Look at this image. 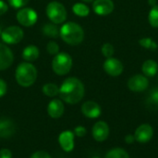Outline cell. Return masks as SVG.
Here are the masks:
<instances>
[{
    "label": "cell",
    "instance_id": "83f0119b",
    "mask_svg": "<svg viewBox=\"0 0 158 158\" xmlns=\"http://www.w3.org/2000/svg\"><path fill=\"white\" fill-rule=\"evenodd\" d=\"M30 0H7L8 4L14 8H21L25 7Z\"/></svg>",
    "mask_w": 158,
    "mask_h": 158
},
{
    "label": "cell",
    "instance_id": "f35d334b",
    "mask_svg": "<svg viewBox=\"0 0 158 158\" xmlns=\"http://www.w3.org/2000/svg\"><path fill=\"white\" fill-rule=\"evenodd\" d=\"M93 158H100V157H98V156H94V157H93Z\"/></svg>",
    "mask_w": 158,
    "mask_h": 158
},
{
    "label": "cell",
    "instance_id": "7c38bea8",
    "mask_svg": "<svg viewBox=\"0 0 158 158\" xmlns=\"http://www.w3.org/2000/svg\"><path fill=\"white\" fill-rule=\"evenodd\" d=\"M93 137L96 142H104L109 136V127L104 121H98L93 127Z\"/></svg>",
    "mask_w": 158,
    "mask_h": 158
},
{
    "label": "cell",
    "instance_id": "8992f818",
    "mask_svg": "<svg viewBox=\"0 0 158 158\" xmlns=\"http://www.w3.org/2000/svg\"><path fill=\"white\" fill-rule=\"evenodd\" d=\"M24 36L23 30L19 26H9L2 31L1 38L6 44L13 45L19 43Z\"/></svg>",
    "mask_w": 158,
    "mask_h": 158
},
{
    "label": "cell",
    "instance_id": "ac0fdd59",
    "mask_svg": "<svg viewBox=\"0 0 158 158\" xmlns=\"http://www.w3.org/2000/svg\"><path fill=\"white\" fill-rule=\"evenodd\" d=\"M142 71L145 76L153 77L158 73L157 62L154 60H147L142 65Z\"/></svg>",
    "mask_w": 158,
    "mask_h": 158
},
{
    "label": "cell",
    "instance_id": "ffe728a7",
    "mask_svg": "<svg viewBox=\"0 0 158 158\" xmlns=\"http://www.w3.org/2000/svg\"><path fill=\"white\" fill-rule=\"evenodd\" d=\"M42 31L45 35L53 38H56L60 33V29H58L57 25L54 22H48L44 24L42 28Z\"/></svg>",
    "mask_w": 158,
    "mask_h": 158
},
{
    "label": "cell",
    "instance_id": "74e56055",
    "mask_svg": "<svg viewBox=\"0 0 158 158\" xmlns=\"http://www.w3.org/2000/svg\"><path fill=\"white\" fill-rule=\"evenodd\" d=\"M1 34H2V29H1V27H0V35H1Z\"/></svg>",
    "mask_w": 158,
    "mask_h": 158
},
{
    "label": "cell",
    "instance_id": "8d00e7d4",
    "mask_svg": "<svg viewBox=\"0 0 158 158\" xmlns=\"http://www.w3.org/2000/svg\"><path fill=\"white\" fill-rule=\"evenodd\" d=\"M82 2H84V3H92V2H94V0H81Z\"/></svg>",
    "mask_w": 158,
    "mask_h": 158
},
{
    "label": "cell",
    "instance_id": "603a6c76",
    "mask_svg": "<svg viewBox=\"0 0 158 158\" xmlns=\"http://www.w3.org/2000/svg\"><path fill=\"white\" fill-rule=\"evenodd\" d=\"M139 44L141 47L150 49V50H156L158 48V44L151 37H143L139 40Z\"/></svg>",
    "mask_w": 158,
    "mask_h": 158
},
{
    "label": "cell",
    "instance_id": "e0dca14e",
    "mask_svg": "<svg viewBox=\"0 0 158 158\" xmlns=\"http://www.w3.org/2000/svg\"><path fill=\"white\" fill-rule=\"evenodd\" d=\"M16 132L14 122L8 118L0 119V137L3 139L10 138Z\"/></svg>",
    "mask_w": 158,
    "mask_h": 158
},
{
    "label": "cell",
    "instance_id": "5b68a950",
    "mask_svg": "<svg viewBox=\"0 0 158 158\" xmlns=\"http://www.w3.org/2000/svg\"><path fill=\"white\" fill-rule=\"evenodd\" d=\"M46 15L51 22L61 24L67 20L68 13L63 4L57 1H52L46 7Z\"/></svg>",
    "mask_w": 158,
    "mask_h": 158
},
{
    "label": "cell",
    "instance_id": "7a4b0ae2",
    "mask_svg": "<svg viewBox=\"0 0 158 158\" xmlns=\"http://www.w3.org/2000/svg\"><path fill=\"white\" fill-rule=\"evenodd\" d=\"M59 35L65 43L70 46H76L83 41L84 31L78 23L69 21L62 25Z\"/></svg>",
    "mask_w": 158,
    "mask_h": 158
},
{
    "label": "cell",
    "instance_id": "277c9868",
    "mask_svg": "<svg viewBox=\"0 0 158 158\" xmlns=\"http://www.w3.org/2000/svg\"><path fill=\"white\" fill-rule=\"evenodd\" d=\"M72 58L66 52L57 53L52 61V69L58 75H65L72 68Z\"/></svg>",
    "mask_w": 158,
    "mask_h": 158
},
{
    "label": "cell",
    "instance_id": "d6986e66",
    "mask_svg": "<svg viewBox=\"0 0 158 158\" xmlns=\"http://www.w3.org/2000/svg\"><path fill=\"white\" fill-rule=\"evenodd\" d=\"M39 48L34 46V45H29L27 46L23 51H22V58L24 61H28V62H31L34 61L38 59L39 57Z\"/></svg>",
    "mask_w": 158,
    "mask_h": 158
},
{
    "label": "cell",
    "instance_id": "52a82bcc",
    "mask_svg": "<svg viewBox=\"0 0 158 158\" xmlns=\"http://www.w3.org/2000/svg\"><path fill=\"white\" fill-rule=\"evenodd\" d=\"M38 15L36 11L31 7H21L17 13V20L25 27L32 26L36 23Z\"/></svg>",
    "mask_w": 158,
    "mask_h": 158
},
{
    "label": "cell",
    "instance_id": "e575fe53",
    "mask_svg": "<svg viewBox=\"0 0 158 158\" xmlns=\"http://www.w3.org/2000/svg\"><path fill=\"white\" fill-rule=\"evenodd\" d=\"M134 141H135L134 135H133V136H132V135H127V136H126V138H125V142H126L128 144H130V143H132Z\"/></svg>",
    "mask_w": 158,
    "mask_h": 158
},
{
    "label": "cell",
    "instance_id": "d6a6232c",
    "mask_svg": "<svg viewBox=\"0 0 158 158\" xmlns=\"http://www.w3.org/2000/svg\"><path fill=\"white\" fill-rule=\"evenodd\" d=\"M0 158H12V154L8 149L0 150Z\"/></svg>",
    "mask_w": 158,
    "mask_h": 158
},
{
    "label": "cell",
    "instance_id": "7402d4cb",
    "mask_svg": "<svg viewBox=\"0 0 158 158\" xmlns=\"http://www.w3.org/2000/svg\"><path fill=\"white\" fill-rule=\"evenodd\" d=\"M43 93L47 97H56L59 94V88L54 83H47L43 86Z\"/></svg>",
    "mask_w": 158,
    "mask_h": 158
},
{
    "label": "cell",
    "instance_id": "4dcf8cb0",
    "mask_svg": "<svg viewBox=\"0 0 158 158\" xmlns=\"http://www.w3.org/2000/svg\"><path fill=\"white\" fill-rule=\"evenodd\" d=\"M31 158H52L50 156V155L46 152L44 151H37L35 153H33L31 155Z\"/></svg>",
    "mask_w": 158,
    "mask_h": 158
},
{
    "label": "cell",
    "instance_id": "cb8c5ba5",
    "mask_svg": "<svg viewBox=\"0 0 158 158\" xmlns=\"http://www.w3.org/2000/svg\"><path fill=\"white\" fill-rule=\"evenodd\" d=\"M105 158H130V156L124 149L115 148L110 150Z\"/></svg>",
    "mask_w": 158,
    "mask_h": 158
},
{
    "label": "cell",
    "instance_id": "4fadbf2b",
    "mask_svg": "<svg viewBox=\"0 0 158 158\" xmlns=\"http://www.w3.org/2000/svg\"><path fill=\"white\" fill-rule=\"evenodd\" d=\"M14 56L11 49L5 44L0 43V71L6 70L13 63Z\"/></svg>",
    "mask_w": 158,
    "mask_h": 158
},
{
    "label": "cell",
    "instance_id": "836d02e7",
    "mask_svg": "<svg viewBox=\"0 0 158 158\" xmlns=\"http://www.w3.org/2000/svg\"><path fill=\"white\" fill-rule=\"evenodd\" d=\"M7 9H8L7 4H6L5 1L0 0V16L3 15V14H5V13L7 11Z\"/></svg>",
    "mask_w": 158,
    "mask_h": 158
},
{
    "label": "cell",
    "instance_id": "9a60e30c",
    "mask_svg": "<svg viewBox=\"0 0 158 158\" xmlns=\"http://www.w3.org/2000/svg\"><path fill=\"white\" fill-rule=\"evenodd\" d=\"M58 142L65 152H71L74 149V132L70 130L63 131L58 137Z\"/></svg>",
    "mask_w": 158,
    "mask_h": 158
},
{
    "label": "cell",
    "instance_id": "ba28073f",
    "mask_svg": "<svg viewBox=\"0 0 158 158\" xmlns=\"http://www.w3.org/2000/svg\"><path fill=\"white\" fill-rule=\"evenodd\" d=\"M104 70L108 75L117 77L123 73L124 66L123 63L118 59L111 57V58H107L104 62Z\"/></svg>",
    "mask_w": 158,
    "mask_h": 158
},
{
    "label": "cell",
    "instance_id": "f1b7e54d",
    "mask_svg": "<svg viewBox=\"0 0 158 158\" xmlns=\"http://www.w3.org/2000/svg\"><path fill=\"white\" fill-rule=\"evenodd\" d=\"M148 101H149V102H150L151 104L158 105V88H154V89L151 91Z\"/></svg>",
    "mask_w": 158,
    "mask_h": 158
},
{
    "label": "cell",
    "instance_id": "f546056e",
    "mask_svg": "<svg viewBox=\"0 0 158 158\" xmlns=\"http://www.w3.org/2000/svg\"><path fill=\"white\" fill-rule=\"evenodd\" d=\"M86 133H87V130H86V129H85L84 127H82V126L76 127L75 129H74V134H75L77 137H80V138L84 137V136L86 135Z\"/></svg>",
    "mask_w": 158,
    "mask_h": 158
},
{
    "label": "cell",
    "instance_id": "44dd1931",
    "mask_svg": "<svg viewBox=\"0 0 158 158\" xmlns=\"http://www.w3.org/2000/svg\"><path fill=\"white\" fill-rule=\"evenodd\" d=\"M72 10L79 17H87L90 13L89 7L83 3H76L72 7Z\"/></svg>",
    "mask_w": 158,
    "mask_h": 158
},
{
    "label": "cell",
    "instance_id": "8fae6325",
    "mask_svg": "<svg viewBox=\"0 0 158 158\" xmlns=\"http://www.w3.org/2000/svg\"><path fill=\"white\" fill-rule=\"evenodd\" d=\"M154 135V129L149 124H143L137 128L134 133L135 141L141 143L148 142Z\"/></svg>",
    "mask_w": 158,
    "mask_h": 158
},
{
    "label": "cell",
    "instance_id": "2e32d148",
    "mask_svg": "<svg viewBox=\"0 0 158 158\" xmlns=\"http://www.w3.org/2000/svg\"><path fill=\"white\" fill-rule=\"evenodd\" d=\"M64 110H65L64 104L58 99L52 100L47 106V113H48L49 116L52 118L61 117L64 114Z\"/></svg>",
    "mask_w": 158,
    "mask_h": 158
},
{
    "label": "cell",
    "instance_id": "1f68e13d",
    "mask_svg": "<svg viewBox=\"0 0 158 158\" xmlns=\"http://www.w3.org/2000/svg\"><path fill=\"white\" fill-rule=\"evenodd\" d=\"M6 90H7V86H6V82L0 78V98H2L3 96L6 95Z\"/></svg>",
    "mask_w": 158,
    "mask_h": 158
},
{
    "label": "cell",
    "instance_id": "5bb4252c",
    "mask_svg": "<svg viewBox=\"0 0 158 158\" xmlns=\"http://www.w3.org/2000/svg\"><path fill=\"white\" fill-rule=\"evenodd\" d=\"M101 112L100 105L95 102L88 101L81 105V113L88 118H97L101 115Z\"/></svg>",
    "mask_w": 158,
    "mask_h": 158
},
{
    "label": "cell",
    "instance_id": "484cf974",
    "mask_svg": "<svg viewBox=\"0 0 158 158\" xmlns=\"http://www.w3.org/2000/svg\"><path fill=\"white\" fill-rule=\"evenodd\" d=\"M101 51H102V54L107 59V58H111L114 55L115 48H114V47H113L112 44H110V43H105L102 46Z\"/></svg>",
    "mask_w": 158,
    "mask_h": 158
},
{
    "label": "cell",
    "instance_id": "6da1fadb",
    "mask_svg": "<svg viewBox=\"0 0 158 158\" xmlns=\"http://www.w3.org/2000/svg\"><path fill=\"white\" fill-rule=\"evenodd\" d=\"M85 88L83 83L76 77H69L64 80L59 88V96L69 104L80 102L84 97Z\"/></svg>",
    "mask_w": 158,
    "mask_h": 158
},
{
    "label": "cell",
    "instance_id": "4316f807",
    "mask_svg": "<svg viewBox=\"0 0 158 158\" xmlns=\"http://www.w3.org/2000/svg\"><path fill=\"white\" fill-rule=\"evenodd\" d=\"M46 49L50 55H56L57 53H59V46L55 41H50L47 44Z\"/></svg>",
    "mask_w": 158,
    "mask_h": 158
},
{
    "label": "cell",
    "instance_id": "d4e9b609",
    "mask_svg": "<svg viewBox=\"0 0 158 158\" xmlns=\"http://www.w3.org/2000/svg\"><path fill=\"white\" fill-rule=\"evenodd\" d=\"M148 20L151 26L158 28V5L151 8L148 15Z\"/></svg>",
    "mask_w": 158,
    "mask_h": 158
},
{
    "label": "cell",
    "instance_id": "d590c367",
    "mask_svg": "<svg viewBox=\"0 0 158 158\" xmlns=\"http://www.w3.org/2000/svg\"><path fill=\"white\" fill-rule=\"evenodd\" d=\"M149 5L153 7H155V6H156V0H149Z\"/></svg>",
    "mask_w": 158,
    "mask_h": 158
},
{
    "label": "cell",
    "instance_id": "9c48e42d",
    "mask_svg": "<svg viewBox=\"0 0 158 158\" xmlns=\"http://www.w3.org/2000/svg\"><path fill=\"white\" fill-rule=\"evenodd\" d=\"M149 87V80L143 74H134L128 80V88L133 92H143Z\"/></svg>",
    "mask_w": 158,
    "mask_h": 158
},
{
    "label": "cell",
    "instance_id": "3957f363",
    "mask_svg": "<svg viewBox=\"0 0 158 158\" xmlns=\"http://www.w3.org/2000/svg\"><path fill=\"white\" fill-rule=\"evenodd\" d=\"M15 78L19 86L23 88L31 87L37 79V70L31 62H21L16 69Z\"/></svg>",
    "mask_w": 158,
    "mask_h": 158
},
{
    "label": "cell",
    "instance_id": "30bf717a",
    "mask_svg": "<svg viewBox=\"0 0 158 158\" xmlns=\"http://www.w3.org/2000/svg\"><path fill=\"white\" fill-rule=\"evenodd\" d=\"M115 5L112 0H94L93 9L99 16H106L113 12Z\"/></svg>",
    "mask_w": 158,
    "mask_h": 158
}]
</instances>
